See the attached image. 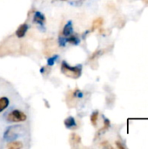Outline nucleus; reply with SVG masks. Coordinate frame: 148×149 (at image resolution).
Returning a JSON list of instances; mask_svg holds the SVG:
<instances>
[{
	"mask_svg": "<svg viewBox=\"0 0 148 149\" xmlns=\"http://www.w3.org/2000/svg\"><path fill=\"white\" fill-rule=\"evenodd\" d=\"M98 118H99V112H93L92 114L91 115V122L93 126L97 125V121H98Z\"/></svg>",
	"mask_w": 148,
	"mask_h": 149,
	"instance_id": "nucleus-11",
	"label": "nucleus"
},
{
	"mask_svg": "<svg viewBox=\"0 0 148 149\" xmlns=\"http://www.w3.org/2000/svg\"><path fill=\"white\" fill-rule=\"evenodd\" d=\"M26 120H27V115L25 114V113L17 109L11 111L6 116V120L10 123L24 122Z\"/></svg>",
	"mask_w": 148,
	"mask_h": 149,
	"instance_id": "nucleus-2",
	"label": "nucleus"
},
{
	"mask_svg": "<svg viewBox=\"0 0 148 149\" xmlns=\"http://www.w3.org/2000/svg\"><path fill=\"white\" fill-rule=\"evenodd\" d=\"M116 146H117V148H120V149L125 148V147H124L123 145H121L120 141H117V142H116Z\"/></svg>",
	"mask_w": 148,
	"mask_h": 149,
	"instance_id": "nucleus-15",
	"label": "nucleus"
},
{
	"mask_svg": "<svg viewBox=\"0 0 148 149\" xmlns=\"http://www.w3.org/2000/svg\"><path fill=\"white\" fill-rule=\"evenodd\" d=\"M58 43H59V45H60V46H65L66 39H65V38H62V37H59Z\"/></svg>",
	"mask_w": 148,
	"mask_h": 149,
	"instance_id": "nucleus-14",
	"label": "nucleus"
},
{
	"mask_svg": "<svg viewBox=\"0 0 148 149\" xmlns=\"http://www.w3.org/2000/svg\"><path fill=\"white\" fill-rule=\"evenodd\" d=\"M61 71L62 72L72 79H77L80 77L81 72H82V66L81 65H77V66H70L66 62H62L61 65Z\"/></svg>",
	"mask_w": 148,
	"mask_h": 149,
	"instance_id": "nucleus-1",
	"label": "nucleus"
},
{
	"mask_svg": "<svg viewBox=\"0 0 148 149\" xmlns=\"http://www.w3.org/2000/svg\"><path fill=\"white\" fill-rule=\"evenodd\" d=\"M57 58H58L57 56H54V57H52V58H49L48 60H47V65H48L49 66H52V65H54V63H55Z\"/></svg>",
	"mask_w": 148,
	"mask_h": 149,
	"instance_id": "nucleus-13",
	"label": "nucleus"
},
{
	"mask_svg": "<svg viewBox=\"0 0 148 149\" xmlns=\"http://www.w3.org/2000/svg\"><path fill=\"white\" fill-rule=\"evenodd\" d=\"M9 106V99L6 97H1L0 98V113L3 112L4 109H6Z\"/></svg>",
	"mask_w": 148,
	"mask_h": 149,
	"instance_id": "nucleus-9",
	"label": "nucleus"
},
{
	"mask_svg": "<svg viewBox=\"0 0 148 149\" xmlns=\"http://www.w3.org/2000/svg\"><path fill=\"white\" fill-rule=\"evenodd\" d=\"M34 22H36V23H38V24L42 25L44 24V15L41 12H39V11H36L35 16H34Z\"/></svg>",
	"mask_w": 148,
	"mask_h": 149,
	"instance_id": "nucleus-8",
	"label": "nucleus"
},
{
	"mask_svg": "<svg viewBox=\"0 0 148 149\" xmlns=\"http://www.w3.org/2000/svg\"><path fill=\"white\" fill-rule=\"evenodd\" d=\"M61 1H66V0H61Z\"/></svg>",
	"mask_w": 148,
	"mask_h": 149,
	"instance_id": "nucleus-16",
	"label": "nucleus"
},
{
	"mask_svg": "<svg viewBox=\"0 0 148 149\" xmlns=\"http://www.w3.org/2000/svg\"><path fill=\"white\" fill-rule=\"evenodd\" d=\"M81 142V138L76 134H72L71 136H70V143L72 145H77V144H79Z\"/></svg>",
	"mask_w": 148,
	"mask_h": 149,
	"instance_id": "nucleus-10",
	"label": "nucleus"
},
{
	"mask_svg": "<svg viewBox=\"0 0 148 149\" xmlns=\"http://www.w3.org/2000/svg\"><path fill=\"white\" fill-rule=\"evenodd\" d=\"M103 23H104V19H103L102 17H98V18H96V19L92 22V25L91 31H93L94 30L99 29L100 26H102Z\"/></svg>",
	"mask_w": 148,
	"mask_h": 149,
	"instance_id": "nucleus-6",
	"label": "nucleus"
},
{
	"mask_svg": "<svg viewBox=\"0 0 148 149\" xmlns=\"http://www.w3.org/2000/svg\"><path fill=\"white\" fill-rule=\"evenodd\" d=\"M66 41H68V42H70L71 44H73V45H78V44L79 43V40L78 38H76L75 36H70V37L66 39Z\"/></svg>",
	"mask_w": 148,
	"mask_h": 149,
	"instance_id": "nucleus-12",
	"label": "nucleus"
},
{
	"mask_svg": "<svg viewBox=\"0 0 148 149\" xmlns=\"http://www.w3.org/2000/svg\"><path fill=\"white\" fill-rule=\"evenodd\" d=\"M28 29H29V26H28L27 24H21V25L17 28V30L16 31V36H17L18 38H23V37L26 34Z\"/></svg>",
	"mask_w": 148,
	"mask_h": 149,
	"instance_id": "nucleus-3",
	"label": "nucleus"
},
{
	"mask_svg": "<svg viewBox=\"0 0 148 149\" xmlns=\"http://www.w3.org/2000/svg\"><path fill=\"white\" fill-rule=\"evenodd\" d=\"M72 32V22H68L63 29V35L67 37V36H70Z\"/></svg>",
	"mask_w": 148,
	"mask_h": 149,
	"instance_id": "nucleus-7",
	"label": "nucleus"
},
{
	"mask_svg": "<svg viewBox=\"0 0 148 149\" xmlns=\"http://www.w3.org/2000/svg\"><path fill=\"white\" fill-rule=\"evenodd\" d=\"M23 147L24 146L21 141H10L6 144V148L10 149H20Z\"/></svg>",
	"mask_w": 148,
	"mask_h": 149,
	"instance_id": "nucleus-5",
	"label": "nucleus"
},
{
	"mask_svg": "<svg viewBox=\"0 0 148 149\" xmlns=\"http://www.w3.org/2000/svg\"><path fill=\"white\" fill-rule=\"evenodd\" d=\"M64 123H65V126L67 128H69V129H72L73 127H77L76 120H75V119H74L73 117H72V116L67 117V118L65 120Z\"/></svg>",
	"mask_w": 148,
	"mask_h": 149,
	"instance_id": "nucleus-4",
	"label": "nucleus"
}]
</instances>
